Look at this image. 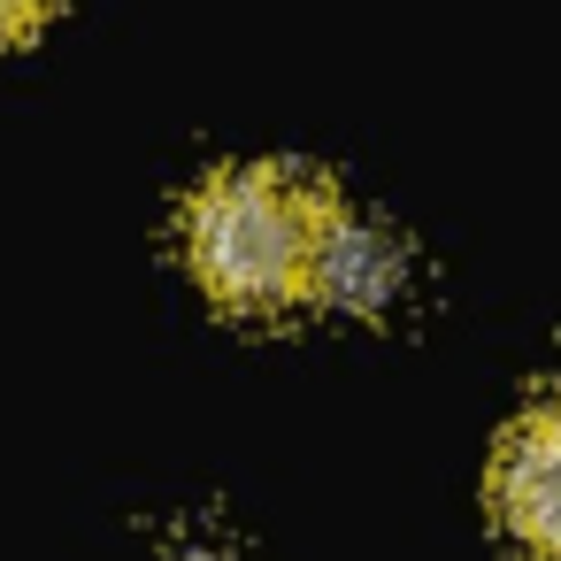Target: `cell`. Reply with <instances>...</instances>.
Listing matches in <instances>:
<instances>
[{"label": "cell", "mask_w": 561, "mask_h": 561, "mask_svg": "<svg viewBox=\"0 0 561 561\" xmlns=\"http://www.w3.org/2000/svg\"><path fill=\"white\" fill-rule=\"evenodd\" d=\"M323 224H331V193H316L300 170H224L185 208V254L224 308L277 316L308 300Z\"/></svg>", "instance_id": "1"}, {"label": "cell", "mask_w": 561, "mask_h": 561, "mask_svg": "<svg viewBox=\"0 0 561 561\" xmlns=\"http://www.w3.org/2000/svg\"><path fill=\"white\" fill-rule=\"evenodd\" d=\"M492 515L530 561H561V423L530 415L492 461Z\"/></svg>", "instance_id": "2"}, {"label": "cell", "mask_w": 561, "mask_h": 561, "mask_svg": "<svg viewBox=\"0 0 561 561\" xmlns=\"http://www.w3.org/2000/svg\"><path fill=\"white\" fill-rule=\"evenodd\" d=\"M400 293H408V247H400L385 224L331 208L323 247H316L308 300H323V308H339V316H385Z\"/></svg>", "instance_id": "3"}, {"label": "cell", "mask_w": 561, "mask_h": 561, "mask_svg": "<svg viewBox=\"0 0 561 561\" xmlns=\"http://www.w3.org/2000/svg\"><path fill=\"white\" fill-rule=\"evenodd\" d=\"M47 9H55V0H0V47H16V39H32Z\"/></svg>", "instance_id": "4"}, {"label": "cell", "mask_w": 561, "mask_h": 561, "mask_svg": "<svg viewBox=\"0 0 561 561\" xmlns=\"http://www.w3.org/2000/svg\"><path fill=\"white\" fill-rule=\"evenodd\" d=\"M538 415H553V423H561V385H553V400H546V408H538Z\"/></svg>", "instance_id": "5"}]
</instances>
